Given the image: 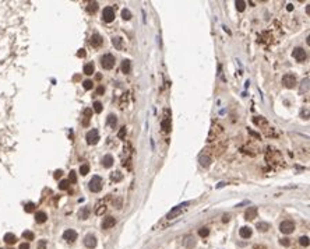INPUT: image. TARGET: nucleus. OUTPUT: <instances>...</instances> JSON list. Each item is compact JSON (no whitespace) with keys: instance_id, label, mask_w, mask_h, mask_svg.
Segmentation results:
<instances>
[{"instance_id":"1","label":"nucleus","mask_w":310,"mask_h":249,"mask_svg":"<svg viewBox=\"0 0 310 249\" xmlns=\"http://www.w3.org/2000/svg\"><path fill=\"white\" fill-rule=\"evenodd\" d=\"M102 178L98 177V175H95V177H92V179L89 181V183H88V188H89V190L91 192H99L101 189H102Z\"/></svg>"},{"instance_id":"2","label":"nucleus","mask_w":310,"mask_h":249,"mask_svg":"<svg viewBox=\"0 0 310 249\" xmlns=\"http://www.w3.org/2000/svg\"><path fill=\"white\" fill-rule=\"evenodd\" d=\"M101 66L106 70H111L112 67L115 66V56L111 55V53H106L101 57Z\"/></svg>"},{"instance_id":"3","label":"nucleus","mask_w":310,"mask_h":249,"mask_svg":"<svg viewBox=\"0 0 310 249\" xmlns=\"http://www.w3.org/2000/svg\"><path fill=\"white\" fill-rule=\"evenodd\" d=\"M102 20L105 23H112L115 20V8L113 7H105L102 11Z\"/></svg>"},{"instance_id":"4","label":"nucleus","mask_w":310,"mask_h":249,"mask_svg":"<svg viewBox=\"0 0 310 249\" xmlns=\"http://www.w3.org/2000/svg\"><path fill=\"white\" fill-rule=\"evenodd\" d=\"M282 84L285 86L286 88H294L295 86H296V77H295L294 74L288 73V74H285L282 77Z\"/></svg>"},{"instance_id":"5","label":"nucleus","mask_w":310,"mask_h":249,"mask_svg":"<svg viewBox=\"0 0 310 249\" xmlns=\"http://www.w3.org/2000/svg\"><path fill=\"white\" fill-rule=\"evenodd\" d=\"M186 206H189V201H186V203H183V204H179V206L173 207V209H172L170 211H169V213H168L166 217L169 218V220H172V218L177 217V216H179V214H180V213L183 211V209H184Z\"/></svg>"},{"instance_id":"6","label":"nucleus","mask_w":310,"mask_h":249,"mask_svg":"<svg viewBox=\"0 0 310 249\" xmlns=\"http://www.w3.org/2000/svg\"><path fill=\"white\" fill-rule=\"evenodd\" d=\"M85 139H87L88 144H96L98 140H99V133H98V130H96V129L89 130L87 133V136H85Z\"/></svg>"},{"instance_id":"7","label":"nucleus","mask_w":310,"mask_h":249,"mask_svg":"<svg viewBox=\"0 0 310 249\" xmlns=\"http://www.w3.org/2000/svg\"><path fill=\"white\" fill-rule=\"evenodd\" d=\"M294 230H295V224L292 221H282L279 224V231L282 234H291V232H294Z\"/></svg>"},{"instance_id":"8","label":"nucleus","mask_w":310,"mask_h":249,"mask_svg":"<svg viewBox=\"0 0 310 249\" xmlns=\"http://www.w3.org/2000/svg\"><path fill=\"white\" fill-rule=\"evenodd\" d=\"M292 55H294V57L298 60V62H305L306 57H307V53H306V50L303 48H295L294 52H292Z\"/></svg>"},{"instance_id":"9","label":"nucleus","mask_w":310,"mask_h":249,"mask_svg":"<svg viewBox=\"0 0 310 249\" xmlns=\"http://www.w3.org/2000/svg\"><path fill=\"white\" fill-rule=\"evenodd\" d=\"M84 243H85V246L87 248H89V249H92V248H95L96 246V238L92 235V234H88L87 237L84 238Z\"/></svg>"},{"instance_id":"10","label":"nucleus","mask_w":310,"mask_h":249,"mask_svg":"<svg viewBox=\"0 0 310 249\" xmlns=\"http://www.w3.org/2000/svg\"><path fill=\"white\" fill-rule=\"evenodd\" d=\"M89 43L94 46V48H99L101 45L103 43V39L102 37L99 35V34H94L92 37H91V41H89Z\"/></svg>"},{"instance_id":"11","label":"nucleus","mask_w":310,"mask_h":249,"mask_svg":"<svg viewBox=\"0 0 310 249\" xmlns=\"http://www.w3.org/2000/svg\"><path fill=\"white\" fill-rule=\"evenodd\" d=\"M63 238L69 242H74L77 239V232H76L74 230H66L63 234Z\"/></svg>"},{"instance_id":"12","label":"nucleus","mask_w":310,"mask_h":249,"mask_svg":"<svg viewBox=\"0 0 310 249\" xmlns=\"http://www.w3.org/2000/svg\"><path fill=\"white\" fill-rule=\"evenodd\" d=\"M115 224H116V218L115 217H106L105 220H103V223H102V228L103 230H109V228H112V227H115Z\"/></svg>"},{"instance_id":"13","label":"nucleus","mask_w":310,"mask_h":249,"mask_svg":"<svg viewBox=\"0 0 310 249\" xmlns=\"http://www.w3.org/2000/svg\"><path fill=\"white\" fill-rule=\"evenodd\" d=\"M245 217H246V220H254V218H257V209L256 207H249L246 210V213H245Z\"/></svg>"},{"instance_id":"14","label":"nucleus","mask_w":310,"mask_h":249,"mask_svg":"<svg viewBox=\"0 0 310 249\" xmlns=\"http://www.w3.org/2000/svg\"><path fill=\"white\" fill-rule=\"evenodd\" d=\"M183 245H184L187 249H193L196 246V239H194L193 237H186L184 241H183Z\"/></svg>"},{"instance_id":"15","label":"nucleus","mask_w":310,"mask_h":249,"mask_svg":"<svg viewBox=\"0 0 310 249\" xmlns=\"http://www.w3.org/2000/svg\"><path fill=\"white\" fill-rule=\"evenodd\" d=\"M252 228L250 227H242L240 228V231H239V234H240V237L242 238H250L252 237Z\"/></svg>"},{"instance_id":"16","label":"nucleus","mask_w":310,"mask_h":249,"mask_svg":"<svg viewBox=\"0 0 310 249\" xmlns=\"http://www.w3.org/2000/svg\"><path fill=\"white\" fill-rule=\"evenodd\" d=\"M46 220H48V216H46V213H45V211H38V213L35 214V221H36V223H39V224L45 223Z\"/></svg>"},{"instance_id":"17","label":"nucleus","mask_w":310,"mask_h":249,"mask_svg":"<svg viewBox=\"0 0 310 249\" xmlns=\"http://www.w3.org/2000/svg\"><path fill=\"white\" fill-rule=\"evenodd\" d=\"M112 164H113V157H112L111 154H108V155H105L102 160V165L105 167V168H111Z\"/></svg>"},{"instance_id":"18","label":"nucleus","mask_w":310,"mask_h":249,"mask_svg":"<svg viewBox=\"0 0 310 249\" xmlns=\"http://www.w3.org/2000/svg\"><path fill=\"white\" fill-rule=\"evenodd\" d=\"M4 241L7 242V243H10V245H13V243H16V242H17V237L14 235V234L8 232V234H6V235H4Z\"/></svg>"},{"instance_id":"19","label":"nucleus","mask_w":310,"mask_h":249,"mask_svg":"<svg viewBox=\"0 0 310 249\" xmlns=\"http://www.w3.org/2000/svg\"><path fill=\"white\" fill-rule=\"evenodd\" d=\"M130 70H131V63H130V60H123V63H122V72L123 73H130Z\"/></svg>"},{"instance_id":"20","label":"nucleus","mask_w":310,"mask_h":249,"mask_svg":"<svg viewBox=\"0 0 310 249\" xmlns=\"http://www.w3.org/2000/svg\"><path fill=\"white\" fill-rule=\"evenodd\" d=\"M94 70H95L94 63H87L85 66H84V73H85L87 76H91V74L94 73Z\"/></svg>"},{"instance_id":"21","label":"nucleus","mask_w":310,"mask_h":249,"mask_svg":"<svg viewBox=\"0 0 310 249\" xmlns=\"http://www.w3.org/2000/svg\"><path fill=\"white\" fill-rule=\"evenodd\" d=\"M88 216H89V209H88V207H82V209L80 210L78 217L81 218V220H87Z\"/></svg>"},{"instance_id":"22","label":"nucleus","mask_w":310,"mask_h":249,"mask_svg":"<svg viewBox=\"0 0 310 249\" xmlns=\"http://www.w3.org/2000/svg\"><path fill=\"white\" fill-rule=\"evenodd\" d=\"M96 10H98V3L96 1H91V3H88V6H87V11L88 13H95Z\"/></svg>"},{"instance_id":"23","label":"nucleus","mask_w":310,"mask_h":249,"mask_svg":"<svg viewBox=\"0 0 310 249\" xmlns=\"http://www.w3.org/2000/svg\"><path fill=\"white\" fill-rule=\"evenodd\" d=\"M161 126L164 129V132H169V130H170V119H169V118L164 119L162 123H161Z\"/></svg>"},{"instance_id":"24","label":"nucleus","mask_w":310,"mask_h":249,"mask_svg":"<svg viewBox=\"0 0 310 249\" xmlns=\"http://www.w3.org/2000/svg\"><path fill=\"white\" fill-rule=\"evenodd\" d=\"M235 4H236V8H238V11H245V8H246V3L243 1V0H236L235 1Z\"/></svg>"},{"instance_id":"25","label":"nucleus","mask_w":310,"mask_h":249,"mask_svg":"<svg viewBox=\"0 0 310 249\" xmlns=\"http://www.w3.org/2000/svg\"><path fill=\"white\" fill-rule=\"evenodd\" d=\"M111 179H112V181H115V182H119V181H122V179H123V175L120 174L119 171H116V172H113V174L111 175Z\"/></svg>"},{"instance_id":"26","label":"nucleus","mask_w":310,"mask_h":249,"mask_svg":"<svg viewBox=\"0 0 310 249\" xmlns=\"http://www.w3.org/2000/svg\"><path fill=\"white\" fill-rule=\"evenodd\" d=\"M116 122H118V119H116L115 115H109V116H108V125H109L111 128H115V126H116Z\"/></svg>"},{"instance_id":"27","label":"nucleus","mask_w":310,"mask_h":249,"mask_svg":"<svg viewBox=\"0 0 310 249\" xmlns=\"http://www.w3.org/2000/svg\"><path fill=\"white\" fill-rule=\"evenodd\" d=\"M88 172H89V165H88V164H82V165L80 167V174H81V175H87Z\"/></svg>"},{"instance_id":"28","label":"nucleus","mask_w":310,"mask_h":249,"mask_svg":"<svg viewBox=\"0 0 310 249\" xmlns=\"http://www.w3.org/2000/svg\"><path fill=\"white\" fill-rule=\"evenodd\" d=\"M257 228H258V231H263V232H265L268 228H270V225L267 224V223H258L257 224Z\"/></svg>"},{"instance_id":"29","label":"nucleus","mask_w":310,"mask_h":249,"mask_svg":"<svg viewBox=\"0 0 310 249\" xmlns=\"http://www.w3.org/2000/svg\"><path fill=\"white\" fill-rule=\"evenodd\" d=\"M208 234H210V230H208V228H206V227H203V228H200V230H199V235H200V237H203V238L208 237Z\"/></svg>"},{"instance_id":"30","label":"nucleus","mask_w":310,"mask_h":249,"mask_svg":"<svg viewBox=\"0 0 310 249\" xmlns=\"http://www.w3.org/2000/svg\"><path fill=\"white\" fill-rule=\"evenodd\" d=\"M200 164H201L203 167H208V165H210V158L201 155V157H200Z\"/></svg>"},{"instance_id":"31","label":"nucleus","mask_w":310,"mask_h":249,"mask_svg":"<svg viewBox=\"0 0 310 249\" xmlns=\"http://www.w3.org/2000/svg\"><path fill=\"white\" fill-rule=\"evenodd\" d=\"M69 182L70 183H76L77 182V174L74 171H70V175H69Z\"/></svg>"},{"instance_id":"32","label":"nucleus","mask_w":310,"mask_h":249,"mask_svg":"<svg viewBox=\"0 0 310 249\" xmlns=\"http://www.w3.org/2000/svg\"><path fill=\"white\" fill-rule=\"evenodd\" d=\"M69 186H70V182H69V181H60V183H59V189L66 190V189H69Z\"/></svg>"},{"instance_id":"33","label":"nucleus","mask_w":310,"mask_h":249,"mask_svg":"<svg viewBox=\"0 0 310 249\" xmlns=\"http://www.w3.org/2000/svg\"><path fill=\"white\" fill-rule=\"evenodd\" d=\"M94 111H95L96 113L102 112V104H101L99 101H95V102H94Z\"/></svg>"},{"instance_id":"34","label":"nucleus","mask_w":310,"mask_h":249,"mask_svg":"<svg viewBox=\"0 0 310 249\" xmlns=\"http://www.w3.org/2000/svg\"><path fill=\"white\" fill-rule=\"evenodd\" d=\"M112 43H113L118 49H122V38H118V37L113 38V39H112Z\"/></svg>"},{"instance_id":"35","label":"nucleus","mask_w":310,"mask_h":249,"mask_svg":"<svg viewBox=\"0 0 310 249\" xmlns=\"http://www.w3.org/2000/svg\"><path fill=\"white\" fill-rule=\"evenodd\" d=\"M23 238L28 239V241H32V239H34V232H31V231H24V232H23Z\"/></svg>"},{"instance_id":"36","label":"nucleus","mask_w":310,"mask_h":249,"mask_svg":"<svg viewBox=\"0 0 310 249\" xmlns=\"http://www.w3.org/2000/svg\"><path fill=\"white\" fill-rule=\"evenodd\" d=\"M24 210H25V213H31V211L35 210V204H34V203H27V204H25V207H24Z\"/></svg>"},{"instance_id":"37","label":"nucleus","mask_w":310,"mask_h":249,"mask_svg":"<svg viewBox=\"0 0 310 249\" xmlns=\"http://www.w3.org/2000/svg\"><path fill=\"white\" fill-rule=\"evenodd\" d=\"M122 17H123L124 20H130V18H131V13H130V10L124 8V10L122 11Z\"/></svg>"},{"instance_id":"38","label":"nucleus","mask_w":310,"mask_h":249,"mask_svg":"<svg viewBox=\"0 0 310 249\" xmlns=\"http://www.w3.org/2000/svg\"><path fill=\"white\" fill-rule=\"evenodd\" d=\"M82 86H84V88H85V90H91L94 84H92V81H91V80H85L84 83H82Z\"/></svg>"},{"instance_id":"39","label":"nucleus","mask_w":310,"mask_h":249,"mask_svg":"<svg viewBox=\"0 0 310 249\" xmlns=\"http://www.w3.org/2000/svg\"><path fill=\"white\" fill-rule=\"evenodd\" d=\"M300 245L302 246H309V238L307 237H302L300 238Z\"/></svg>"},{"instance_id":"40","label":"nucleus","mask_w":310,"mask_h":249,"mask_svg":"<svg viewBox=\"0 0 310 249\" xmlns=\"http://www.w3.org/2000/svg\"><path fill=\"white\" fill-rule=\"evenodd\" d=\"M105 210H106V207H105V204L103 206H98V209L95 210V213L98 214V216H101L102 213H105Z\"/></svg>"},{"instance_id":"41","label":"nucleus","mask_w":310,"mask_h":249,"mask_svg":"<svg viewBox=\"0 0 310 249\" xmlns=\"http://www.w3.org/2000/svg\"><path fill=\"white\" fill-rule=\"evenodd\" d=\"M62 175H63V171H62V169H57V171H55V178H56V179H59V178L62 177Z\"/></svg>"},{"instance_id":"42","label":"nucleus","mask_w":310,"mask_h":249,"mask_svg":"<svg viewBox=\"0 0 310 249\" xmlns=\"http://www.w3.org/2000/svg\"><path fill=\"white\" fill-rule=\"evenodd\" d=\"M124 135H126V128H122V129H120V132H119V135H118V136H119L120 139H123V137H124Z\"/></svg>"},{"instance_id":"43","label":"nucleus","mask_w":310,"mask_h":249,"mask_svg":"<svg viewBox=\"0 0 310 249\" xmlns=\"http://www.w3.org/2000/svg\"><path fill=\"white\" fill-rule=\"evenodd\" d=\"M281 245H284V246H289V239L288 238H284V239H281Z\"/></svg>"},{"instance_id":"44","label":"nucleus","mask_w":310,"mask_h":249,"mask_svg":"<svg viewBox=\"0 0 310 249\" xmlns=\"http://www.w3.org/2000/svg\"><path fill=\"white\" fill-rule=\"evenodd\" d=\"M18 249H30V243H28V242H23Z\"/></svg>"},{"instance_id":"45","label":"nucleus","mask_w":310,"mask_h":249,"mask_svg":"<svg viewBox=\"0 0 310 249\" xmlns=\"http://www.w3.org/2000/svg\"><path fill=\"white\" fill-rule=\"evenodd\" d=\"M77 56H78V57H84V56H85V49H80L78 52H77Z\"/></svg>"},{"instance_id":"46","label":"nucleus","mask_w":310,"mask_h":249,"mask_svg":"<svg viewBox=\"0 0 310 249\" xmlns=\"http://www.w3.org/2000/svg\"><path fill=\"white\" fill-rule=\"evenodd\" d=\"M46 248V241H41L38 243V249H45Z\"/></svg>"},{"instance_id":"47","label":"nucleus","mask_w":310,"mask_h":249,"mask_svg":"<svg viewBox=\"0 0 310 249\" xmlns=\"http://www.w3.org/2000/svg\"><path fill=\"white\" fill-rule=\"evenodd\" d=\"M91 113H92V111H91V109H85V111H84V115L87 116V119L89 118V116H91Z\"/></svg>"},{"instance_id":"48","label":"nucleus","mask_w":310,"mask_h":249,"mask_svg":"<svg viewBox=\"0 0 310 249\" xmlns=\"http://www.w3.org/2000/svg\"><path fill=\"white\" fill-rule=\"evenodd\" d=\"M229 217H231L229 214H225V216H223V218H222V221H223V223H228V221H229Z\"/></svg>"},{"instance_id":"49","label":"nucleus","mask_w":310,"mask_h":249,"mask_svg":"<svg viewBox=\"0 0 310 249\" xmlns=\"http://www.w3.org/2000/svg\"><path fill=\"white\" fill-rule=\"evenodd\" d=\"M249 133H250L252 136H254V137H260V135H258V133H256V132H253V130H249Z\"/></svg>"},{"instance_id":"50","label":"nucleus","mask_w":310,"mask_h":249,"mask_svg":"<svg viewBox=\"0 0 310 249\" xmlns=\"http://www.w3.org/2000/svg\"><path fill=\"white\" fill-rule=\"evenodd\" d=\"M286 10H288V11H292V10H294V6H292V4H288Z\"/></svg>"},{"instance_id":"51","label":"nucleus","mask_w":310,"mask_h":249,"mask_svg":"<svg viewBox=\"0 0 310 249\" xmlns=\"http://www.w3.org/2000/svg\"><path fill=\"white\" fill-rule=\"evenodd\" d=\"M103 91H105V90H103V87H99V88H98V94H102Z\"/></svg>"}]
</instances>
